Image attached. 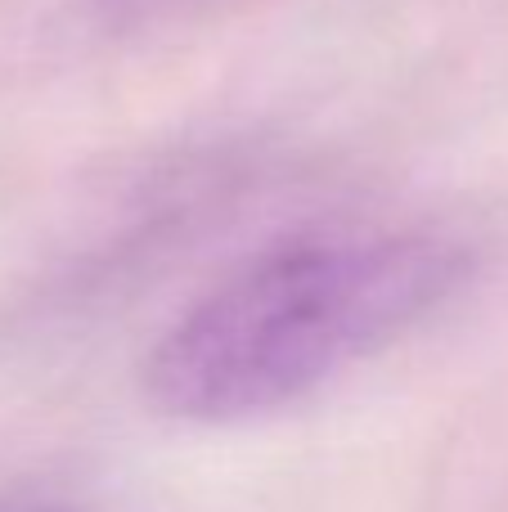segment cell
<instances>
[{"label":"cell","mask_w":508,"mask_h":512,"mask_svg":"<svg viewBox=\"0 0 508 512\" xmlns=\"http://www.w3.org/2000/svg\"><path fill=\"white\" fill-rule=\"evenodd\" d=\"M468 279L432 230H315L207 288L144 360V396L180 423H243L392 346Z\"/></svg>","instance_id":"obj_1"},{"label":"cell","mask_w":508,"mask_h":512,"mask_svg":"<svg viewBox=\"0 0 508 512\" xmlns=\"http://www.w3.org/2000/svg\"><path fill=\"white\" fill-rule=\"evenodd\" d=\"M32 512H59V508H32Z\"/></svg>","instance_id":"obj_3"},{"label":"cell","mask_w":508,"mask_h":512,"mask_svg":"<svg viewBox=\"0 0 508 512\" xmlns=\"http://www.w3.org/2000/svg\"><path fill=\"white\" fill-rule=\"evenodd\" d=\"M221 0H86L90 18L108 32H140V27H162L189 18L198 9H212Z\"/></svg>","instance_id":"obj_2"}]
</instances>
